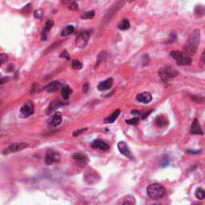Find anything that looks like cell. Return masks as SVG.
<instances>
[{"label": "cell", "instance_id": "obj_1", "mask_svg": "<svg viewBox=\"0 0 205 205\" xmlns=\"http://www.w3.org/2000/svg\"><path fill=\"white\" fill-rule=\"evenodd\" d=\"M199 39H200L199 30L195 29L194 31H192V32L188 36V39H187L185 45H184V48H183L184 55L191 57L196 53L199 44Z\"/></svg>", "mask_w": 205, "mask_h": 205}, {"label": "cell", "instance_id": "obj_2", "mask_svg": "<svg viewBox=\"0 0 205 205\" xmlns=\"http://www.w3.org/2000/svg\"><path fill=\"white\" fill-rule=\"evenodd\" d=\"M148 196L152 199H160L164 197L166 194L165 187L160 183H152L147 188Z\"/></svg>", "mask_w": 205, "mask_h": 205}, {"label": "cell", "instance_id": "obj_3", "mask_svg": "<svg viewBox=\"0 0 205 205\" xmlns=\"http://www.w3.org/2000/svg\"><path fill=\"white\" fill-rule=\"evenodd\" d=\"M171 56L176 61L178 65L180 66H190L192 63L191 58L184 55L179 51H172L171 52Z\"/></svg>", "mask_w": 205, "mask_h": 205}, {"label": "cell", "instance_id": "obj_4", "mask_svg": "<svg viewBox=\"0 0 205 205\" xmlns=\"http://www.w3.org/2000/svg\"><path fill=\"white\" fill-rule=\"evenodd\" d=\"M159 75L163 81H168V79L175 78L178 75V71L174 67L167 66L162 67L159 71Z\"/></svg>", "mask_w": 205, "mask_h": 205}, {"label": "cell", "instance_id": "obj_5", "mask_svg": "<svg viewBox=\"0 0 205 205\" xmlns=\"http://www.w3.org/2000/svg\"><path fill=\"white\" fill-rule=\"evenodd\" d=\"M84 179L85 181L89 184H94L99 181L100 177H99L98 172H95V170L92 168H89L85 172Z\"/></svg>", "mask_w": 205, "mask_h": 205}, {"label": "cell", "instance_id": "obj_6", "mask_svg": "<svg viewBox=\"0 0 205 205\" xmlns=\"http://www.w3.org/2000/svg\"><path fill=\"white\" fill-rule=\"evenodd\" d=\"M60 159H61V156L59 153L54 150H48L46 153L45 162L48 165H51L55 163H58Z\"/></svg>", "mask_w": 205, "mask_h": 205}, {"label": "cell", "instance_id": "obj_7", "mask_svg": "<svg viewBox=\"0 0 205 205\" xmlns=\"http://www.w3.org/2000/svg\"><path fill=\"white\" fill-rule=\"evenodd\" d=\"M27 147L28 144H27V143H17V144H13L8 147L6 149H5L3 153L5 154V155L10 153H14V152H19V151L23 150V149L27 148Z\"/></svg>", "mask_w": 205, "mask_h": 205}, {"label": "cell", "instance_id": "obj_8", "mask_svg": "<svg viewBox=\"0 0 205 205\" xmlns=\"http://www.w3.org/2000/svg\"><path fill=\"white\" fill-rule=\"evenodd\" d=\"M89 37H90V34H89L88 31H85L81 32L78 36L76 41H75L77 47L79 48H84L85 46L87 44V43H88Z\"/></svg>", "mask_w": 205, "mask_h": 205}, {"label": "cell", "instance_id": "obj_9", "mask_svg": "<svg viewBox=\"0 0 205 205\" xmlns=\"http://www.w3.org/2000/svg\"><path fill=\"white\" fill-rule=\"evenodd\" d=\"M34 111H35L34 104L32 102H28L21 107V109H20V115H22V117L25 118V117H28L30 115H31L32 114H34Z\"/></svg>", "mask_w": 205, "mask_h": 205}, {"label": "cell", "instance_id": "obj_10", "mask_svg": "<svg viewBox=\"0 0 205 205\" xmlns=\"http://www.w3.org/2000/svg\"><path fill=\"white\" fill-rule=\"evenodd\" d=\"M118 150L119 152H120L122 155L125 156L126 157L128 158H132V153H131L130 150H129V148H128V146L127 145V144L123 141H120V142L118 143Z\"/></svg>", "mask_w": 205, "mask_h": 205}, {"label": "cell", "instance_id": "obj_11", "mask_svg": "<svg viewBox=\"0 0 205 205\" xmlns=\"http://www.w3.org/2000/svg\"><path fill=\"white\" fill-rule=\"evenodd\" d=\"M91 146L92 148H98V149H100V150L102 151H107L110 148L109 144H107V143H105L104 141H102V140H94V141L91 143Z\"/></svg>", "mask_w": 205, "mask_h": 205}, {"label": "cell", "instance_id": "obj_12", "mask_svg": "<svg viewBox=\"0 0 205 205\" xmlns=\"http://www.w3.org/2000/svg\"><path fill=\"white\" fill-rule=\"evenodd\" d=\"M62 122V115L60 112H56L48 120V124L52 127L59 126Z\"/></svg>", "mask_w": 205, "mask_h": 205}, {"label": "cell", "instance_id": "obj_13", "mask_svg": "<svg viewBox=\"0 0 205 205\" xmlns=\"http://www.w3.org/2000/svg\"><path fill=\"white\" fill-rule=\"evenodd\" d=\"M191 133L193 135H203V132L197 119H195L191 123Z\"/></svg>", "mask_w": 205, "mask_h": 205}, {"label": "cell", "instance_id": "obj_14", "mask_svg": "<svg viewBox=\"0 0 205 205\" xmlns=\"http://www.w3.org/2000/svg\"><path fill=\"white\" fill-rule=\"evenodd\" d=\"M136 99L143 103H148L152 101V96L149 92H143L137 95Z\"/></svg>", "mask_w": 205, "mask_h": 205}, {"label": "cell", "instance_id": "obj_15", "mask_svg": "<svg viewBox=\"0 0 205 205\" xmlns=\"http://www.w3.org/2000/svg\"><path fill=\"white\" fill-rule=\"evenodd\" d=\"M113 83H114V80H113L112 78H109V79H106L105 81L101 82L99 83V86H98V90L100 91H107V90H108L112 87Z\"/></svg>", "mask_w": 205, "mask_h": 205}, {"label": "cell", "instance_id": "obj_16", "mask_svg": "<svg viewBox=\"0 0 205 205\" xmlns=\"http://www.w3.org/2000/svg\"><path fill=\"white\" fill-rule=\"evenodd\" d=\"M155 123L159 128H165L166 126H168L169 122H168L167 117L163 115H160L155 119Z\"/></svg>", "mask_w": 205, "mask_h": 205}, {"label": "cell", "instance_id": "obj_17", "mask_svg": "<svg viewBox=\"0 0 205 205\" xmlns=\"http://www.w3.org/2000/svg\"><path fill=\"white\" fill-rule=\"evenodd\" d=\"M72 157H73V159L75 161L78 162V163L82 166H85L87 164V162H88V159H87V156L81 153L74 154Z\"/></svg>", "mask_w": 205, "mask_h": 205}, {"label": "cell", "instance_id": "obj_18", "mask_svg": "<svg viewBox=\"0 0 205 205\" xmlns=\"http://www.w3.org/2000/svg\"><path fill=\"white\" fill-rule=\"evenodd\" d=\"M120 112L121 111L119 110V109H117L115 111H114L112 114L110 116L105 119L104 122L106 123H114L115 121L116 120L117 118H118L119 115V114H120Z\"/></svg>", "mask_w": 205, "mask_h": 205}, {"label": "cell", "instance_id": "obj_19", "mask_svg": "<svg viewBox=\"0 0 205 205\" xmlns=\"http://www.w3.org/2000/svg\"><path fill=\"white\" fill-rule=\"evenodd\" d=\"M61 87V83L59 82H52V83H49V84L46 87V89L48 92H55L57 90H59Z\"/></svg>", "mask_w": 205, "mask_h": 205}, {"label": "cell", "instance_id": "obj_20", "mask_svg": "<svg viewBox=\"0 0 205 205\" xmlns=\"http://www.w3.org/2000/svg\"><path fill=\"white\" fill-rule=\"evenodd\" d=\"M71 93H72V90H71V87H68V86H65V87H62L61 95L62 96H63V99H66V100L69 99Z\"/></svg>", "mask_w": 205, "mask_h": 205}, {"label": "cell", "instance_id": "obj_21", "mask_svg": "<svg viewBox=\"0 0 205 205\" xmlns=\"http://www.w3.org/2000/svg\"><path fill=\"white\" fill-rule=\"evenodd\" d=\"M119 203H122V204H135L136 203V199H135L134 196L128 195L124 196L123 199H121Z\"/></svg>", "mask_w": 205, "mask_h": 205}, {"label": "cell", "instance_id": "obj_22", "mask_svg": "<svg viewBox=\"0 0 205 205\" xmlns=\"http://www.w3.org/2000/svg\"><path fill=\"white\" fill-rule=\"evenodd\" d=\"M61 105H63V102L59 100H55L52 101V102L50 103L49 107H48V114L51 113V111H55V109H57V107H60Z\"/></svg>", "mask_w": 205, "mask_h": 205}, {"label": "cell", "instance_id": "obj_23", "mask_svg": "<svg viewBox=\"0 0 205 205\" xmlns=\"http://www.w3.org/2000/svg\"><path fill=\"white\" fill-rule=\"evenodd\" d=\"M54 25V21L53 20H48V22H47V23H46V26H45V28H44V32H43V40H46V34L48 33V31H49L52 28V27H53Z\"/></svg>", "mask_w": 205, "mask_h": 205}, {"label": "cell", "instance_id": "obj_24", "mask_svg": "<svg viewBox=\"0 0 205 205\" xmlns=\"http://www.w3.org/2000/svg\"><path fill=\"white\" fill-rule=\"evenodd\" d=\"M119 28L121 31H126V30L130 28V22L128 19H123L120 22V23L119 24Z\"/></svg>", "mask_w": 205, "mask_h": 205}, {"label": "cell", "instance_id": "obj_25", "mask_svg": "<svg viewBox=\"0 0 205 205\" xmlns=\"http://www.w3.org/2000/svg\"><path fill=\"white\" fill-rule=\"evenodd\" d=\"M73 31H74V27H73V26L68 25L67 27H66L64 28L63 31H62L61 35H62V36H64V37H65V36H70L71 34L73 33Z\"/></svg>", "mask_w": 205, "mask_h": 205}, {"label": "cell", "instance_id": "obj_26", "mask_svg": "<svg viewBox=\"0 0 205 205\" xmlns=\"http://www.w3.org/2000/svg\"><path fill=\"white\" fill-rule=\"evenodd\" d=\"M195 197L199 199H203L205 198V190H203L201 187H199L195 190Z\"/></svg>", "mask_w": 205, "mask_h": 205}, {"label": "cell", "instance_id": "obj_27", "mask_svg": "<svg viewBox=\"0 0 205 205\" xmlns=\"http://www.w3.org/2000/svg\"><path fill=\"white\" fill-rule=\"evenodd\" d=\"M95 16V11L94 10H90V11L86 12L84 15L81 16V18L83 19H91L94 18Z\"/></svg>", "mask_w": 205, "mask_h": 205}, {"label": "cell", "instance_id": "obj_28", "mask_svg": "<svg viewBox=\"0 0 205 205\" xmlns=\"http://www.w3.org/2000/svg\"><path fill=\"white\" fill-rule=\"evenodd\" d=\"M71 67L75 70H79L83 67V64L79 60H72L71 62Z\"/></svg>", "mask_w": 205, "mask_h": 205}, {"label": "cell", "instance_id": "obj_29", "mask_svg": "<svg viewBox=\"0 0 205 205\" xmlns=\"http://www.w3.org/2000/svg\"><path fill=\"white\" fill-rule=\"evenodd\" d=\"M43 15H44V11L42 9H38L34 12V16L37 19H41L43 17Z\"/></svg>", "mask_w": 205, "mask_h": 205}, {"label": "cell", "instance_id": "obj_30", "mask_svg": "<svg viewBox=\"0 0 205 205\" xmlns=\"http://www.w3.org/2000/svg\"><path fill=\"white\" fill-rule=\"evenodd\" d=\"M194 100L197 103H204L205 98L203 96H200V95H196V96L194 97Z\"/></svg>", "mask_w": 205, "mask_h": 205}, {"label": "cell", "instance_id": "obj_31", "mask_svg": "<svg viewBox=\"0 0 205 205\" xmlns=\"http://www.w3.org/2000/svg\"><path fill=\"white\" fill-rule=\"evenodd\" d=\"M195 13L197 15H200V13L204 14L205 13L204 8H203L202 6H197V7L195 8Z\"/></svg>", "mask_w": 205, "mask_h": 205}, {"label": "cell", "instance_id": "obj_32", "mask_svg": "<svg viewBox=\"0 0 205 205\" xmlns=\"http://www.w3.org/2000/svg\"><path fill=\"white\" fill-rule=\"evenodd\" d=\"M0 59H1V64H3L7 60V55L6 54H1L0 55Z\"/></svg>", "mask_w": 205, "mask_h": 205}, {"label": "cell", "instance_id": "obj_33", "mask_svg": "<svg viewBox=\"0 0 205 205\" xmlns=\"http://www.w3.org/2000/svg\"><path fill=\"white\" fill-rule=\"evenodd\" d=\"M139 121V119L138 118H133V119H128V120H127V123H128V124H136V123H137Z\"/></svg>", "mask_w": 205, "mask_h": 205}, {"label": "cell", "instance_id": "obj_34", "mask_svg": "<svg viewBox=\"0 0 205 205\" xmlns=\"http://www.w3.org/2000/svg\"><path fill=\"white\" fill-rule=\"evenodd\" d=\"M85 131H87V128H83V129H80V130H77L75 132H73V136H78L81 134V133H83V132Z\"/></svg>", "mask_w": 205, "mask_h": 205}, {"label": "cell", "instance_id": "obj_35", "mask_svg": "<svg viewBox=\"0 0 205 205\" xmlns=\"http://www.w3.org/2000/svg\"><path fill=\"white\" fill-rule=\"evenodd\" d=\"M60 57L61 58H65V59H67V60H70V55L69 54L67 53V51H63V53L60 55Z\"/></svg>", "mask_w": 205, "mask_h": 205}, {"label": "cell", "instance_id": "obj_36", "mask_svg": "<svg viewBox=\"0 0 205 205\" xmlns=\"http://www.w3.org/2000/svg\"><path fill=\"white\" fill-rule=\"evenodd\" d=\"M70 9L71 10H77L78 9V4H76L75 2H73V3L70 4Z\"/></svg>", "mask_w": 205, "mask_h": 205}, {"label": "cell", "instance_id": "obj_37", "mask_svg": "<svg viewBox=\"0 0 205 205\" xmlns=\"http://www.w3.org/2000/svg\"><path fill=\"white\" fill-rule=\"evenodd\" d=\"M75 1H76V0H62V2H63V4L67 5V4L73 3V2H75Z\"/></svg>", "mask_w": 205, "mask_h": 205}, {"label": "cell", "instance_id": "obj_38", "mask_svg": "<svg viewBox=\"0 0 205 205\" xmlns=\"http://www.w3.org/2000/svg\"><path fill=\"white\" fill-rule=\"evenodd\" d=\"M88 88H89L88 83H86L84 85H83V93H87V91H88Z\"/></svg>", "mask_w": 205, "mask_h": 205}, {"label": "cell", "instance_id": "obj_39", "mask_svg": "<svg viewBox=\"0 0 205 205\" xmlns=\"http://www.w3.org/2000/svg\"><path fill=\"white\" fill-rule=\"evenodd\" d=\"M201 61L203 62V63H205V48H204V50H203V53H202Z\"/></svg>", "mask_w": 205, "mask_h": 205}, {"label": "cell", "instance_id": "obj_40", "mask_svg": "<svg viewBox=\"0 0 205 205\" xmlns=\"http://www.w3.org/2000/svg\"><path fill=\"white\" fill-rule=\"evenodd\" d=\"M132 115H138L140 114V111H132Z\"/></svg>", "mask_w": 205, "mask_h": 205}, {"label": "cell", "instance_id": "obj_41", "mask_svg": "<svg viewBox=\"0 0 205 205\" xmlns=\"http://www.w3.org/2000/svg\"><path fill=\"white\" fill-rule=\"evenodd\" d=\"M129 2H132V1H135V0H128Z\"/></svg>", "mask_w": 205, "mask_h": 205}]
</instances>
